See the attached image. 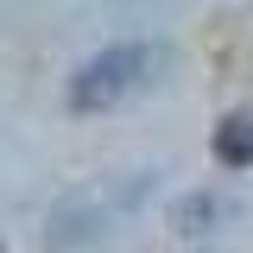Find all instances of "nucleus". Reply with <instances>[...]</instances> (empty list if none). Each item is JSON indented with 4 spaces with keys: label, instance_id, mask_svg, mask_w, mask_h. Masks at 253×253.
<instances>
[{
    "label": "nucleus",
    "instance_id": "nucleus-3",
    "mask_svg": "<svg viewBox=\"0 0 253 253\" xmlns=\"http://www.w3.org/2000/svg\"><path fill=\"white\" fill-rule=\"evenodd\" d=\"M215 158L221 165H253V114H228V121L215 126Z\"/></svg>",
    "mask_w": 253,
    "mask_h": 253
},
{
    "label": "nucleus",
    "instance_id": "nucleus-1",
    "mask_svg": "<svg viewBox=\"0 0 253 253\" xmlns=\"http://www.w3.org/2000/svg\"><path fill=\"white\" fill-rule=\"evenodd\" d=\"M146 190H152V171L76 184V190L57 203V209H51V228H44V241H51V247H83V241H95L101 228H114V215H126V209H133Z\"/></svg>",
    "mask_w": 253,
    "mask_h": 253
},
{
    "label": "nucleus",
    "instance_id": "nucleus-2",
    "mask_svg": "<svg viewBox=\"0 0 253 253\" xmlns=\"http://www.w3.org/2000/svg\"><path fill=\"white\" fill-rule=\"evenodd\" d=\"M152 44H139V38H126V44H108V51H95L83 70H76V83H70V108L76 114H95V108H114L126 101L133 89H146V70H152Z\"/></svg>",
    "mask_w": 253,
    "mask_h": 253
},
{
    "label": "nucleus",
    "instance_id": "nucleus-4",
    "mask_svg": "<svg viewBox=\"0 0 253 253\" xmlns=\"http://www.w3.org/2000/svg\"><path fill=\"white\" fill-rule=\"evenodd\" d=\"M221 215H228V203H221L215 190H196V196H184V203L171 209V228H184V234H203V228H215Z\"/></svg>",
    "mask_w": 253,
    "mask_h": 253
}]
</instances>
